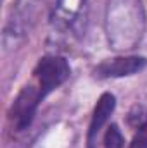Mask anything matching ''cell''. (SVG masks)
<instances>
[{"mask_svg": "<svg viewBox=\"0 0 147 148\" xmlns=\"http://www.w3.org/2000/svg\"><path fill=\"white\" fill-rule=\"evenodd\" d=\"M126 122L130 127L139 129L140 126H144L147 122V109L144 105H133L126 115Z\"/></svg>", "mask_w": 147, "mask_h": 148, "instance_id": "ba28073f", "label": "cell"}, {"mask_svg": "<svg viewBox=\"0 0 147 148\" xmlns=\"http://www.w3.org/2000/svg\"><path fill=\"white\" fill-rule=\"evenodd\" d=\"M135 131L137 133H135V136H133L128 148H147V122Z\"/></svg>", "mask_w": 147, "mask_h": 148, "instance_id": "9c48e42d", "label": "cell"}, {"mask_svg": "<svg viewBox=\"0 0 147 148\" xmlns=\"http://www.w3.org/2000/svg\"><path fill=\"white\" fill-rule=\"evenodd\" d=\"M116 109V97L106 91L99 97L94 112H92V119L88 124V131H87V148H97V138L101 134V129L104 127V124L109 121L111 114Z\"/></svg>", "mask_w": 147, "mask_h": 148, "instance_id": "8992f818", "label": "cell"}, {"mask_svg": "<svg viewBox=\"0 0 147 148\" xmlns=\"http://www.w3.org/2000/svg\"><path fill=\"white\" fill-rule=\"evenodd\" d=\"M147 66V59L142 55H123L102 60L95 69L94 77L97 79H109V77H125L144 71Z\"/></svg>", "mask_w": 147, "mask_h": 148, "instance_id": "5b68a950", "label": "cell"}, {"mask_svg": "<svg viewBox=\"0 0 147 148\" xmlns=\"http://www.w3.org/2000/svg\"><path fill=\"white\" fill-rule=\"evenodd\" d=\"M71 76L69 62L61 55H45L38 60L33 69V77L37 79V86L43 98H47L54 90L64 84Z\"/></svg>", "mask_w": 147, "mask_h": 148, "instance_id": "7a4b0ae2", "label": "cell"}, {"mask_svg": "<svg viewBox=\"0 0 147 148\" xmlns=\"http://www.w3.org/2000/svg\"><path fill=\"white\" fill-rule=\"evenodd\" d=\"M125 138L118 124H111L104 134V148H123Z\"/></svg>", "mask_w": 147, "mask_h": 148, "instance_id": "52a82bcc", "label": "cell"}, {"mask_svg": "<svg viewBox=\"0 0 147 148\" xmlns=\"http://www.w3.org/2000/svg\"><path fill=\"white\" fill-rule=\"evenodd\" d=\"M45 98L42 97L40 93V88L38 86H33V84H28L24 86L17 97L14 98L10 109L7 112L9 115V121L12 124V127L16 131H24L31 126L35 115H37V110L40 107V103L43 102Z\"/></svg>", "mask_w": 147, "mask_h": 148, "instance_id": "277c9868", "label": "cell"}, {"mask_svg": "<svg viewBox=\"0 0 147 148\" xmlns=\"http://www.w3.org/2000/svg\"><path fill=\"white\" fill-rule=\"evenodd\" d=\"M146 9L142 0H107L104 31L109 48L125 53L135 50L146 33Z\"/></svg>", "mask_w": 147, "mask_h": 148, "instance_id": "6da1fadb", "label": "cell"}, {"mask_svg": "<svg viewBox=\"0 0 147 148\" xmlns=\"http://www.w3.org/2000/svg\"><path fill=\"white\" fill-rule=\"evenodd\" d=\"M88 17L87 0H57L50 16V23L62 33L81 35Z\"/></svg>", "mask_w": 147, "mask_h": 148, "instance_id": "3957f363", "label": "cell"}]
</instances>
